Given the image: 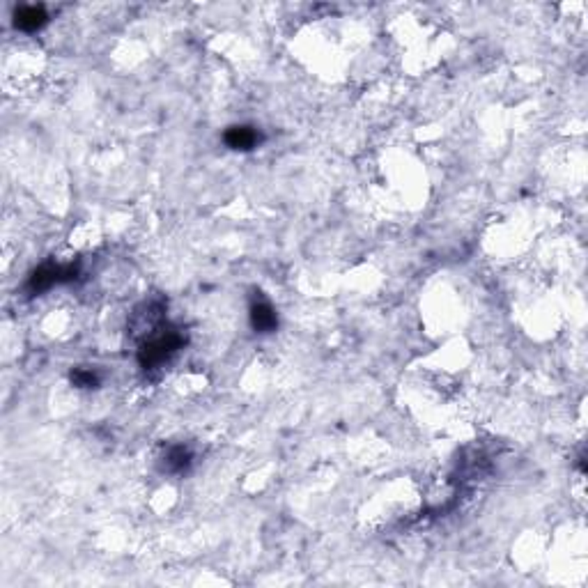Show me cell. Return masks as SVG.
<instances>
[{"instance_id":"3","label":"cell","mask_w":588,"mask_h":588,"mask_svg":"<svg viewBox=\"0 0 588 588\" xmlns=\"http://www.w3.org/2000/svg\"><path fill=\"white\" fill-rule=\"evenodd\" d=\"M251 311H253L251 313L253 327L260 329L262 334H267V331H271V329L276 327V315H274V311H271L269 304H255Z\"/></svg>"},{"instance_id":"1","label":"cell","mask_w":588,"mask_h":588,"mask_svg":"<svg viewBox=\"0 0 588 588\" xmlns=\"http://www.w3.org/2000/svg\"><path fill=\"white\" fill-rule=\"evenodd\" d=\"M47 24V12L37 5H26L17 12V28L26 30V33H33V30L42 28Z\"/></svg>"},{"instance_id":"2","label":"cell","mask_w":588,"mask_h":588,"mask_svg":"<svg viewBox=\"0 0 588 588\" xmlns=\"http://www.w3.org/2000/svg\"><path fill=\"white\" fill-rule=\"evenodd\" d=\"M225 140H228L230 147L235 149H251L255 142H258V133L251 126H232V129L225 133Z\"/></svg>"}]
</instances>
